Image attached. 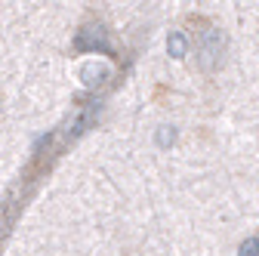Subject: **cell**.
Here are the masks:
<instances>
[{"label":"cell","instance_id":"1","mask_svg":"<svg viewBox=\"0 0 259 256\" xmlns=\"http://www.w3.org/2000/svg\"><path fill=\"white\" fill-rule=\"evenodd\" d=\"M170 53L173 56H185V37L182 34H173L170 37Z\"/></svg>","mask_w":259,"mask_h":256},{"label":"cell","instance_id":"2","mask_svg":"<svg viewBox=\"0 0 259 256\" xmlns=\"http://www.w3.org/2000/svg\"><path fill=\"white\" fill-rule=\"evenodd\" d=\"M238 256H259V238H250L247 244H241V253Z\"/></svg>","mask_w":259,"mask_h":256}]
</instances>
